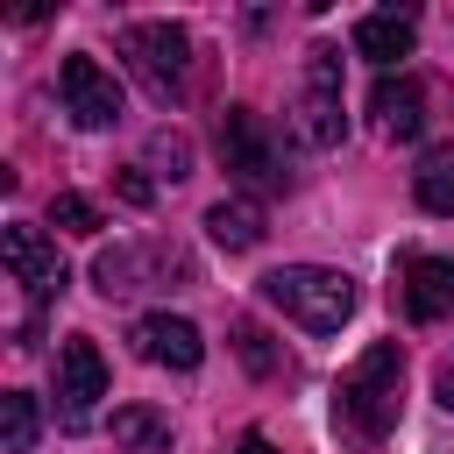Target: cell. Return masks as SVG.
<instances>
[{"label":"cell","mask_w":454,"mask_h":454,"mask_svg":"<svg viewBox=\"0 0 454 454\" xmlns=\"http://www.w3.org/2000/svg\"><path fill=\"white\" fill-rule=\"evenodd\" d=\"M404 312L411 319H454V262L447 255H411L404 262Z\"/></svg>","instance_id":"8fae6325"},{"label":"cell","mask_w":454,"mask_h":454,"mask_svg":"<svg viewBox=\"0 0 454 454\" xmlns=\"http://www.w3.org/2000/svg\"><path fill=\"white\" fill-rule=\"evenodd\" d=\"M220 163H227L241 184H255V192H284L277 149H270V135H262V121H255L248 106H227V114H220Z\"/></svg>","instance_id":"8992f818"},{"label":"cell","mask_w":454,"mask_h":454,"mask_svg":"<svg viewBox=\"0 0 454 454\" xmlns=\"http://www.w3.org/2000/svg\"><path fill=\"white\" fill-rule=\"evenodd\" d=\"M262 298H270L284 319H298L305 333H340L348 312H355V277L319 270V262H284V270L262 277Z\"/></svg>","instance_id":"7a4b0ae2"},{"label":"cell","mask_w":454,"mask_h":454,"mask_svg":"<svg viewBox=\"0 0 454 454\" xmlns=\"http://www.w3.org/2000/svg\"><path fill=\"white\" fill-rule=\"evenodd\" d=\"M114 440L128 454H170V419H156L149 404H121L114 411Z\"/></svg>","instance_id":"2e32d148"},{"label":"cell","mask_w":454,"mask_h":454,"mask_svg":"<svg viewBox=\"0 0 454 454\" xmlns=\"http://www.w3.org/2000/svg\"><path fill=\"white\" fill-rule=\"evenodd\" d=\"M163 262H170V270H184V255H177V248L163 255L156 241H128V248H106V255L92 262V284H99L106 298H135V291H149V284L163 277Z\"/></svg>","instance_id":"9c48e42d"},{"label":"cell","mask_w":454,"mask_h":454,"mask_svg":"<svg viewBox=\"0 0 454 454\" xmlns=\"http://www.w3.org/2000/svg\"><path fill=\"white\" fill-rule=\"evenodd\" d=\"M99 397H106V362H99V348L85 333H71L57 348V426L64 433H85L92 411H99Z\"/></svg>","instance_id":"277c9868"},{"label":"cell","mask_w":454,"mask_h":454,"mask_svg":"<svg viewBox=\"0 0 454 454\" xmlns=\"http://www.w3.org/2000/svg\"><path fill=\"white\" fill-rule=\"evenodd\" d=\"M149 163H156L163 177H192V142L170 135V128H156V135H149Z\"/></svg>","instance_id":"d6986e66"},{"label":"cell","mask_w":454,"mask_h":454,"mask_svg":"<svg viewBox=\"0 0 454 454\" xmlns=\"http://www.w3.org/2000/svg\"><path fill=\"white\" fill-rule=\"evenodd\" d=\"M57 85H64V114H71L78 128H114V121L128 114L114 71H99L92 57H64V64H57Z\"/></svg>","instance_id":"52a82bcc"},{"label":"cell","mask_w":454,"mask_h":454,"mask_svg":"<svg viewBox=\"0 0 454 454\" xmlns=\"http://www.w3.org/2000/svg\"><path fill=\"white\" fill-rule=\"evenodd\" d=\"M234 454H277V447H270V440H262V433H248V440H241V447H234Z\"/></svg>","instance_id":"603a6c76"},{"label":"cell","mask_w":454,"mask_h":454,"mask_svg":"<svg viewBox=\"0 0 454 454\" xmlns=\"http://www.w3.org/2000/svg\"><path fill=\"white\" fill-rule=\"evenodd\" d=\"M135 355H142V362H156V369H199L206 340H199V326H192V319L149 312V319H135Z\"/></svg>","instance_id":"30bf717a"},{"label":"cell","mask_w":454,"mask_h":454,"mask_svg":"<svg viewBox=\"0 0 454 454\" xmlns=\"http://www.w3.org/2000/svg\"><path fill=\"white\" fill-rule=\"evenodd\" d=\"M0 255H7V270H14V284H21L28 298H57V291L71 284L64 255H57L35 227H7V234H0Z\"/></svg>","instance_id":"ba28073f"},{"label":"cell","mask_w":454,"mask_h":454,"mask_svg":"<svg viewBox=\"0 0 454 454\" xmlns=\"http://www.w3.org/2000/svg\"><path fill=\"white\" fill-rule=\"evenodd\" d=\"M397 383H404V355H397V340L362 348L355 369H348L340 390H333V419H340V433H355V440H383V433L397 426Z\"/></svg>","instance_id":"6da1fadb"},{"label":"cell","mask_w":454,"mask_h":454,"mask_svg":"<svg viewBox=\"0 0 454 454\" xmlns=\"http://www.w3.org/2000/svg\"><path fill=\"white\" fill-rule=\"evenodd\" d=\"M411 192H419V206H426V213H454V142H440V149H426V156H419Z\"/></svg>","instance_id":"9a60e30c"},{"label":"cell","mask_w":454,"mask_h":454,"mask_svg":"<svg viewBox=\"0 0 454 454\" xmlns=\"http://www.w3.org/2000/svg\"><path fill=\"white\" fill-rule=\"evenodd\" d=\"M50 227H64V234H99V206H92L85 192H57V199H50Z\"/></svg>","instance_id":"ac0fdd59"},{"label":"cell","mask_w":454,"mask_h":454,"mask_svg":"<svg viewBox=\"0 0 454 454\" xmlns=\"http://www.w3.org/2000/svg\"><path fill=\"white\" fill-rule=\"evenodd\" d=\"M340 57L333 50H312L305 57V85H298V135L312 149H333L340 142Z\"/></svg>","instance_id":"5b68a950"},{"label":"cell","mask_w":454,"mask_h":454,"mask_svg":"<svg viewBox=\"0 0 454 454\" xmlns=\"http://www.w3.org/2000/svg\"><path fill=\"white\" fill-rule=\"evenodd\" d=\"M114 192H121L128 206H149V199H156V184H149L142 170H114Z\"/></svg>","instance_id":"44dd1931"},{"label":"cell","mask_w":454,"mask_h":454,"mask_svg":"<svg viewBox=\"0 0 454 454\" xmlns=\"http://www.w3.org/2000/svg\"><path fill=\"white\" fill-rule=\"evenodd\" d=\"M234 348H241V362H248L255 376H277V348H270V333H262L255 319H241V326H234Z\"/></svg>","instance_id":"ffe728a7"},{"label":"cell","mask_w":454,"mask_h":454,"mask_svg":"<svg viewBox=\"0 0 454 454\" xmlns=\"http://www.w3.org/2000/svg\"><path fill=\"white\" fill-rule=\"evenodd\" d=\"M35 433H43L35 397H28V390H7V397H0V440H7V454H28Z\"/></svg>","instance_id":"e0dca14e"},{"label":"cell","mask_w":454,"mask_h":454,"mask_svg":"<svg viewBox=\"0 0 454 454\" xmlns=\"http://www.w3.org/2000/svg\"><path fill=\"white\" fill-rule=\"evenodd\" d=\"M411 35H419V21L404 14V7H383V14H362L355 21V57H369V64H397V57H411Z\"/></svg>","instance_id":"4fadbf2b"},{"label":"cell","mask_w":454,"mask_h":454,"mask_svg":"<svg viewBox=\"0 0 454 454\" xmlns=\"http://www.w3.org/2000/svg\"><path fill=\"white\" fill-rule=\"evenodd\" d=\"M433 397L454 411V362H440V369H433Z\"/></svg>","instance_id":"7402d4cb"},{"label":"cell","mask_w":454,"mask_h":454,"mask_svg":"<svg viewBox=\"0 0 454 454\" xmlns=\"http://www.w3.org/2000/svg\"><path fill=\"white\" fill-rule=\"evenodd\" d=\"M369 114H376V128H383L390 142H419V135H426V92H419L411 78H383V85L369 92Z\"/></svg>","instance_id":"7c38bea8"},{"label":"cell","mask_w":454,"mask_h":454,"mask_svg":"<svg viewBox=\"0 0 454 454\" xmlns=\"http://www.w3.org/2000/svg\"><path fill=\"white\" fill-rule=\"evenodd\" d=\"M206 234H213L220 248H255V241H262V206H255V199H220V206L206 213Z\"/></svg>","instance_id":"5bb4252c"},{"label":"cell","mask_w":454,"mask_h":454,"mask_svg":"<svg viewBox=\"0 0 454 454\" xmlns=\"http://www.w3.org/2000/svg\"><path fill=\"white\" fill-rule=\"evenodd\" d=\"M121 57H128V71L170 106L177 92H184V71H192V43H184V28L177 21H135L128 35H121Z\"/></svg>","instance_id":"3957f363"}]
</instances>
